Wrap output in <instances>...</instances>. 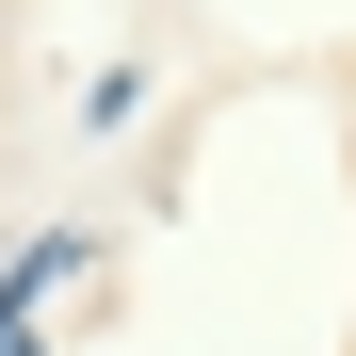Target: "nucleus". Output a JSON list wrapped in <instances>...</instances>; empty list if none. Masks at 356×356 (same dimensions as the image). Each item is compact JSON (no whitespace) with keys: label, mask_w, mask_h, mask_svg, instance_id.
<instances>
[{"label":"nucleus","mask_w":356,"mask_h":356,"mask_svg":"<svg viewBox=\"0 0 356 356\" xmlns=\"http://www.w3.org/2000/svg\"><path fill=\"white\" fill-rule=\"evenodd\" d=\"M0 356H33V275H0Z\"/></svg>","instance_id":"f257e3e1"}]
</instances>
